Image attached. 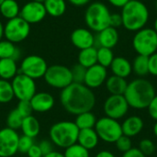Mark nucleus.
I'll return each instance as SVG.
<instances>
[{
    "label": "nucleus",
    "mask_w": 157,
    "mask_h": 157,
    "mask_svg": "<svg viewBox=\"0 0 157 157\" xmlns=\"http://www.w3.org/2000/svg\"><path fill=\"white\" fill-rule=\"evenodd\" d=\"M60 102L66 112L76 116L92 111L96 105V96L86 85L72 83L61 91Z\"/></svg>",
    "instance_id": "nucleus-1"
},
{
    "label": "nucleus",
    "mask_w": 157,
    "mask_h": 157,
    "mask_svg": "<svg viewBox=\"0 0 157 157\" xmlns=\"http://www.w3.org/2000/svg\"><path fill=\"white\" fill-rule=\"evenodd\" d=\"M155 95L154 85L147 79L139 77L128 83L123 96L130 108L134 109H144L148 108Z\"/></svg>",
    "instance_id": "nucleus-2"
},
{
    "label": "nucleus",
    "mask_w": 157,
    "mask_h": 157,
    "mask_svg": "<svg viewBox=\"0 0 157 157\" xmlns=\"http://www.w3.org/2000/svg\"><path fill=\"white\" fill-rule=\"evenodd\" d=\"M122 26L129 31H138L145 28L149 20V9L141 0H130L121 8Z\"/></svg>",
    "instance_id": "nucleus-3"
},
{
    "label": "nucleus",
    "mask_w": 157,
    "mask_h": 157,
    "mask_svg": "<svg viewBox=\"0 0 157 157\" xmlns=\"http://www.w3.org/2000/svg\"><path fill=\"white\" fill-rule=\"evenodd\" d=\"M79 131L75 121H60L51 126L49 136L54 146L66 149L77 143Z\"/></svg>",
    "instance_id": "nucleus-4"
},
{
    "label": "nucleus",
    "mask_w": 157,
    "mask_h": 157,
    "mask_svg": "<svg viewBox=\"0 0 157 157\" xmlns=\"http://www.w3.org/2000/svg\"><path fill=\"white\" fill-rule=\"evenodd\" d=\"M110 12L108 6L101 2L90 4L85 13V21L91 31L99 32L109 27Z\"/></svg>",
    "instance_id": "nucleus-5"
},
{
    "label": "nucleus",
    "mask_w": 157,
    "mask_h": 157,
    "mask_svg": "<svg viewBox=\"0 0 157 157\" xmlns=\"http://www.w3.org/2000/svg\"><path fill=\"white\" fill-rule=\"evenodd\" d=\"M132 47L138 55L149 57L157 52V32L151 28H144L135 32Z\"/></svg>",
    "instance_id": "nucleus-6"
},
{
    "label": "nucleus",
    "mask_w": 157,
    "mask_h": 157,
    "mask_svg": "<svg viewBox=\"0 0 157 157\" xmlns=\"http://www.w3.org/2000/svg\"><path fill=\"white\" fill-rule=\"evenodd\" d=\"M43 77L46 84L55 89L63 90L73 83L71 69L63 64L48 66Z\"/></svg>",
    "instance_id": "nucleus-7"
},
{
    "label": "nucleus",
    "mask_w": 157,
    "mask_h": 157,
    "mask_svg": "<svg viewBox=\"0 0 157 157\" xmlns=\"http://www.w3.org/2000/svg\"><path fill=\"white\" fill-rule=\"evenodd\" d=\"M94 129L98 133L99 140L108 144H115L116 141L123 135L121 124L119 121L107 116L98 119Z\"/></svg>",
    "instance_id": "nucleus-8"
},
{
    "label": "nucleus",
    "mask_w": 157,
    "mask_h": 157,
    "mask_svg": "<svg viewBox=\"0 0 157 157\" xmlns=\"http://www.w3.org/2000/svg\"><path fill=\"white\" fill-rule=\"evenodd\" d=\"M30 33V25L21 17L9 19L4 25V37L6 40L18 43L25 40Z\"/></svg>",
    "instance_id": "nucleus-9"
},
{
    "label": "nucleus",
    "mask_w": 157,
    "mask_h": 157,
    "mask_svg": "<svg viewBox=\"0 0 157 157\" xmlns=\"http://www.w3.org/2000/svg\"><path fill=\"white\" fill-rule=\"evenodd\" d=\"M11 85L14 92V97L18 100H30L37 93V85L35 80L18 73L12 80Z\"/></svg>",
    "instance_id": "nucleus-10"
},
{
    "label": "nucleus",
    "mask_w": 157,
    "mask_h": 157,
    "mask_svg": "<svg viewBox=\"0 0 157 157\" xmlns=\"http://www.w3.org/2000/svg\"><path fill=\"white\" fill-rule=\"evenodd\" d=\"M48 69L47 62L39 55H29L25 57L19 66V73L36 80L42 78Z\"/></svg>",
    "instance_id": "nucleus-11"
},
{
    "label": "nucleus",
    "mask_w": 157,
    "mask_h": 157,
    "mask_svg": "<svg viewBox=\"0 0 157 157\" xmlns=\"http://www.w3.org/2000/svg\"><path fill=\"white\" fill-rule=\"evenodd\" d=\"M129 109L130 106L123 95H110L106 98L103 105L105 115L117 121L124 118Z\"/></svg>",
    "instance_id": "nucleus-12"
},
{
    "label": "nucleus",
    "mask_w": 157,
    "mask_h": 157,
    "mask_svg": "<svg viewBox=\"0 0 157 157\" xmlns=\"http://www.w3.org/2000/svg\"><path fill=\"white\" fill-rule=\"evenodd\" d=\"M19 135L7 127L0 129V157H12L17 153Z\"/></svg>",
    "instance_id": "nucleus-13"
},
{
    "label": "nucleus",
    "mask_w": 157,
    "mask_h": 157,
    "mask_svg": "<svg viewBox=\"0 0 157 157\" xmlns=\"http://www.w3.org/2000/svg\"><path fill=\"white\" fill-rule=\"evenodd\" d=\"M47 16L46 9L43 3L29 1L26 3L20 9L19 17H21L29 25L36 24L42 21Z\"/></svg>",
    "instance_id": "nucleus-14"
},
{
    "label": "nucleus",
    "mask_w": 157,
    "mask_h": 157,
    "mask_svg": "<svg viewBox=\"0 0 157 157\" xmlns=\"http://www.w3.org/2000/svg\"><path fill=\"white\" fill-rule=\"evenodd\" d=\"M108 78L107 68L97 63L86 69L84 85H86L90 89L98 88L103 84H105Z\"/></svg>",
    "instance_id": "nucleus-15"
},
{
    "label": "nucleus",
    "mask_w": 157,
    "mask_h": 157,
    "mask_svg": "<svg viewBox=\"0 0 157 157\" xmlns=\"http://www.w3.org/2000/svg\"><path fill=\"white\" fill-rule=\"evenodd\" d=\"M71 42L77 49L84 50L95 46L96 37L90 29L85 28H78L72 32Z\"/></svg>",
    "instance_id": "nucleus-16"
},
{
    "label": "nucleus",
    "mask_w": 157,
    "mask_h": 157,
    "mask_svg": "<svg viewBox=\"0 0 157 157\" xmlns=\"http://www.w3.org/2000/svg\"><path fill=\"white\" fill-rule=\"evenodd\" d=\"M33 111L44 113L50 111L55 104L54 97L48 92H37L29 100Z\"/></svg>",
    "instance_id": "nucleus-17"
},
{
    "label": "nucleus",
    "mask_w": 157,
    "mask_h": 157,
    "mask_svg": "<svg viewBox=\"0 0 157 157\" xmlns=\"http://www.w3.org/2000/svg\"><path fill=\"white\" fill-rule=\"evenodd\" d=\"M119 42V32L113 27H108L103 30L98 32L96 36V43L98 47H105L112 49Z\"/></svg>",
    "instance_id": "nucleus-18"
},
{
    "label": "nucleus",
    "mask_w": 157,
    "mask_h": 157,
    "mask_svg": "<svg viewBox=\"0 0 157 157\" xmlns=\"http://www.w3.org/2000/svg\"><path fill=\"white\" fill-rule=\"evenodd\" d=\"M144 127V120L140 116L132 115L125 119L121 124L122 133L130 138L137 136Z\"/></svg>",
    "instance_id": "nucleus-19"
},
{
    "label": "nucleus",
    "mask_w": 157,
    "mask_h": 157,
    "mask_svg": "<svg viewBox=\"0 0 157 157\" xmlns=\"http://www.w3.org/2000/svg\"><path fill=\"white\" fill-rule=\"evenodd\" d=\"M110 70L113 75L120 76L122 78H127L132 73V63L125 57L118 56L115 57L110 64Z\"/></svg>",
    "instance_id": "nucleus-20"
},
{
    "label": "nucleus",
    "mask_w": 157,
    "mask_h": 157,
    "mask_svg": "<svg viewBox=\"0 0 157 157\" xmlns=\"http://www.w3.org/2000/svg\"><path fill=\"white\" fill-rule=\"evenodd\" d=\"M98 143L99 138L95 129H85L79 131L77 144H79L88 151L95 149L98 145Z\"/></svg>",
    "instance_id": "nucleus-21"
},
{
    "label": "nucleus",
    "mask_w": 157,
    "mask_h": 157,
    "mask_svg": "<svg viewBox=\"0 0 157 157\" xmlns=\"http://www.w3.org/2000/svg\"><path fill=\"white\" fill-rule=\"evenodd\" d=\"M19 73L17 61L9 58L0 59V79L12 80Z\"/></svg>",
    "instance_id": "nucleus-22"
},
{
    "label": "nucleus",
    "mask_w": 157,
    "mask_h": 157,
    "mask_svg": "<svg viewBox=\"0 0 157 157\" xmlns=\"http://www.w3.org/2000/svg\"><path fill=\"white\" fill-rule=\"evenodd\" d=\"M105 85L107 90L110 93V95H124L128 86V82L125 78L112 75L111 76L107 78Z\"/></svg>",
    "instance_id": "nucleus-23"
},
{
    "label": "nucleus",
    "mask_w": 157,
    "mask_h": 157,
    "mask_svg": "<svg viewBox=\"0 0 157 157\" xmlns=\"http://www.w3.org/2000/svg\"><path fill=\"white\" fill-rule=\"evenodd\" d=\"M20 130L23 135L34 139L39 135L40 132V125L39 121L33 115H30L23 119Z\"/></svg>",
    "instance_id": "nucleus-24"
},
{
    "label": "nucleus",
    "mask_w": 157,
    "mask_h": 157,
    "mask_svg": "<svg viewBox=\"0 0 157 157\" xmlns=\"http://www.w3.org/2000/svg\"><path fill=\"white\" fill-rule=\"evenodd\" d=\"M78 63L85 68H89L98 63V48L95 46L80 50L78 53Z\"/></svg>",
    "instance_id": "nucleus-25"
},
{
    "label": "nucleus",
    "mask_w": 157,
    "mask_h": 157,
    "mask_svg": "<svg viewBox=\"0 0 157 157\" xmlns=\"http://www.w3.org/2000/svg\"><path fill=\"white\" fill-rule=\"evenodd\" d=\"M47 15L58 17L63 16L66 11L65 0H45L43 2Z\"/></svg>",
    "instance_id": "nucleus-26"
},
{
    "label": "nucleus",
    "mask_w": 157,
    "mask_h": 157,
    "mask_svg": "<svg viewBox=\"0 0 157 157\" xmlns=\"http://www.w3.org/2000/svg\"><path fill=\"white\" fill-rule=\"evenodd\" d=\"M13 59L17 61L20 58V50L15 43L9 40H0V59Z\"/></svg>",
    "instance_id": "nucleus-27"
},
{
    "label": "nucleus",
    "mask_w": 157,
    "mask_h": 157,
    "mask_svg": "<svg viewBox=\"0 0 157 157\" xmlns=\"http://www.w3.org/2000/svg\"><path fill=\"white\" fill-rule=\"evenodd\" d=\"M20 7L16 0H4L0 5V14L7 20L19 16Z\"/></svg>",
    "instance_id": "nucleus-28"
},
{
    "label": "nucleus",
    "mask_w": 157,
    "mask_h": 157,
    "mask_svg": "<svg viewBox=\"0 0 157 157\" xmlns=\"http://www.w3.org/2000/svg\"><path fill=\"white\" fill-rule=\"evenodd\" d=\"M97 117L92 111L84 112L81 114L76 115L75 123L79 130L85 129H94L97 123Z\"/></svg>",
    "instance_id": "nucleus-29"
},
{
    "label": "nucleus",
    "mask_w": 157,
    "mask_h": 157,
    "mask_svg": "<svg viewBox=\"0 0 157 157\" xmlns=\"http://www.w3.org/2000/svg\"><path fill=\"white\" fill-rule=\"evenodd\" d=\"M132 72L139 77L145 76L149 74L148 70V57L144 55H137L132 63Z\"/></svg>",
    "instance_id": "nucleus-30"
},
{
    "label": "nucleus",
    "mask_w": 157,
    "mask_h": 157,
    "mask_svg": "<svg viewBox=\"0 0 157 157\" xmlns=\"http://www.w3.org/2000/svg\"><path fill=\"white\" fill-rule=\"evenodd\" d=\"M14 92L11 82L0 79V104H6L13 100Z\"/></svg>",
    "instance_id": "nucleus-31"
},
{
    "label": "nucleus",
    "mask_w": 157,
    "mask_h": 157,
    "mask_svg": "<svg viewBox=\"0 0 157 157\" xmlns=\"http://www.w3.org/2000/svg\"><path fill=\"white\" fill-rule=\"evenodd\" d=\"M114 53L111 49L105 48V47H98V63L102 65L105 68L110 66L113 59Z\"/></svg>",
    "instance_id": "nucleus-32"
},
{
    "label": "nucleus",
    "mask_w": 157,
    "mask_h": 157,
    "mask_svg": "<svg viewBox=\"0 0 157 157\" xmlns=\"http://www.w3.org/2000/svg\"><path fill=\"white\" fill-rule=\"evenodd\" d=\"M23 119L24 118L18 113V111L16 109H14L6 116V127L12 130L17 131L21 128Z\"/></svg>",
    "instance_id": "nucleus-33"
},
{
    "label": "nucleus",
    "mask_w": 157,
    "mask_h": 157,
    "mask_svg": "<svg viewBox=\"0 0 157 157\" xmlns=\"http://www.w3.org/2000/svg\"><path fill=\"white\" fill-rule=\"evenodd\" d=\"M63 155L64 157H90L89 151L77 143L64 149Z\"/></svg>",
    "instance_id": "nucleus-34"
},
{
    "label": "nucleus",
    "mask_w": 157,
    "mask_h": 157,
    "mask_svg": "<svg viewBox=\"0 0 157 157\" xmlns=\"http://www.w3.org/2000/svg\"><path fill=\"white\" fill-rule=\"evenodd\" d=\"M70 69H71V73H72L73 83L84 84L86 73V68H85L84 66H82L79 63H76Z\"/></svg>",
    "instance_id": "nucleus-35"
},
{
    "label": "nucleus",
    "mask_w": 157,
    "mask_h": 157,
    "mask_svg": "<svg viewBox=\"0 0 157 157\" xmlns=\"http://www.w3.org/2000/svg\"><path fill=\"white\" fill-rule=\"evenodd\" d=\"M139 150L145 156H149V155H152L155 152L156 146H155V144L152 140L143 139L139 144Z\"/></svg>",
    "instance_id": "nucleus-36"
},
{
    "label": "nucleus",
    "mask_w": 157,
    "mask_h": 157,
    "mask_svg": "<svg viewBox=\"0 0 157 157\" xmlns=\"http://www.w3.org/2000/svg\"><path fill=\"white\" fill-rule=\"evenodd\" d=\"M33 144H34L33 138L28 137L26 135L19 136L18 143H17V152L21 154H27Z\"/></svg>",
    "instance_id": "nucleus-37"
},
{
    "label": "nucleus",
    "mask_w": 157,
    "mask_h": 157,
    "mask_svg": "<svg viewBox=\"0 0 157 157\" xmlns=\"http://www.w3.org/2000/svg\"><path fill=\"white\" fill-rule=\"evenodd\" d=\"M116 148L118 149V151L121 152V153H126L129 150H131L132 148V139L128 136L125 135H121L115 143Z\"/></svg>",
    "instance_id": "nucleus-38"
},
{
    "label": "nucleus",
    "mask_w": 157,
    "mask_h": 157,
    "mask_svg": "<svg viewBox=\"0 0 157 157\" xmlns=\"http://www.w3.org/2000/svg\"><path fill=\"white\" fill-rule=\"evenodd\" d=\"M16 109L18 111V113L23 118H26V117H29V116L32 115V112H33V109L31 108L29 100H20V101H18V104H17V107L16 108Z\"/></svg>",
    "instance_id": "nucleus-39"
},
{
    "label": "nucleus",
    "mask_w": 157,
    "mask_h": 157,
    "mask_svg": "<svg viewBox=\"0 0 157 157\" xmlns=\"http://www.w3.org/2000/svg\"><path fill=\"white\" fill-rule=\"evenodd\" d=\"M148 70L150 75L157 76V52L148 57Z\"/></svg>",
    "instance_id": "nucleus-40"
},
{
    "label": "nucleus",
    "mask_w": 157,
    "mask_h": 157,
    "mask_svg": "<svg viewBox=\"0 0 157 157\" xmlns=\"http://www.w3.org/2000/svg\"><path fill=\"white\" fill-rule=\"evenodd\" d=\"M39 146L43 154V155L52 152L54 150V144L52 143L51 140H43L39 144Z\"/></svg>",
    "instance_id": "nucleus-41"
},
{
    "label": "nucleus",
    "mask_w": 157,
    "mask_h": 157,
    "mask_svg": "<svg viewBox=\"0 0 157 157\" xmlns=\"http://www.w3.org/2000/svg\"><path fill=\"white\" fill-rule=\"evenodd\" d=\"M109 26L113 27L115 29L122 26V18L121 15L119 13H114L110 14V18H109Z\"/></svg>",
    "instance_id": "nucleus-42"
},
{
    "label": "nucleus",
    "mask_w": 157,
    "mask_h": 157,
    "mask_svg": "<svg viewBox=\"0 0 157 157\" xmlns=\"http://www.w3.org/2000/svg\"><path fill=\"white\" fill-rule=\"evenodd\" d=\"M147 109H148V113H149L150 117L153 120L157 121V95H155V97L153 98V100L149 104Z\"/></svg>",
    "instance_id": "nucleus-43"
},
{
    "label": "nucleus",
    "mask_w": 157,
    "mask_h": 157,
    "mask_svg": "<svg viewBox=\"0 0 157 157\" xmlns=\"http://www.w3.org/2000/svg\"><path fill=\"white\" fill-rule=\"evenodd\" d=\"M27 155H29V157H43V154H42L39 144H35L30 147V149L29 150Z\"/></svg>",
    "instance_id": "nucleus-44"
},
{
    "label": "nucleus",
    "mask_w": 157,
    "mask_h": 157,
    "mask_svg": "<svg viewBox=\"0 0 157 157\" xmlns=\"http://www.w3.org/2000/svg\"><path fill=\"white\" fill-rule=\"evenodd\" d=\"M122 157H146L140 150L139 148H132L128 152L124 153L122 155Z\"/></svg>",
    "instance_id": "nucleus-45"
},
{
    "label": "nucleus",
    "mask_w": 157,
    "mask_h": 157,
    "mask_svg": "<svg viewBox=\"0 0 157 157\" xmlns=\"http://www.w3.org/2000/svg\"><path fill=\"white\" fill-rule=\"evenodd\" d=\"M108 1H109V3L110 5H112L113 6L122 8L130 0H108Z\"/></svg>",
    "instance_id": "nucleus-46"
},
{
    "label": "nucleus",
    "mask_w": 157,
    "mask_h": 157,
    "mask_svg": "<svg viewBox=\"0 0 157 157\" xmlns=\"http://www.w3.org/2000/svg\"><path fill=\"white\" fill-rule=\"evenodd\" d=\"M68 2L75 6H83L87 5L90 2V0H68Z\"/></svg>",
    "instance_id": "nucleus-47"
},
{
    "label": "nucleus",
    "mask_w": 157,
    "mask_h": 157,
    "mask_svg": "<svg viewBox=\"0 0 157 157\" xmlns=\"http://www.w3.org/2000/svg\"><path fill=\"white\" fill-rule=\"evenodd\" d=\"M95 157H116L115 155L110 152V151H108V150H102L100 152H98L96 156Z\"/></svg>",
    "instance_id": "nucleus-48"
},
{
    "label": "nucleus",
    "mask_w": 157,
    "mask_h": 157,
    "mask_svg": "<svg viewBox=\"0 0 157 157\" xmlns=\"http://www.w3.org/2000/svg\"><path fill=\"white\" fill-rule=\"evenodd\" d=\"M43 157H64V155L61 152H58V151H55L53 150L52 152L43 155Z\"/></svg>",
    "instance_id": "nucleus-49"
},
{
    "label": "nucleus",
    "mask_w": 157,
    "mask_h": 157,
    "mask_svg": "<svg viewBox=\"0 0 157 157\" xmlns=\"http://www.w3.org/2000/svg\"><path fill=\"white\" fill-rule=\"evenodd\" d=\"M3 37H4V25L0 21V40H2Z\"/></svg>",
    "instance_id": "nucleus-50"
},
{
    "label": "nucleus",
    "mask_w": 157,
    "mask_h": 157,
    "mask_svg": "<svg viewBox=\"0 0 157 157\" xmlns=\"http://www.w3.org/2000/svg\"><path fill=\"white\" fill-rule=\"evenodd\" d=\"M153 132H154V134L155 136L157 138V121H155V125H154V128H153Z\"/></svg>",
    "instance_id": "nucleus-51"
},
{
    "label": "nucleus",
    "mask_w": 157,
    "mask_h": 157,
    "mask_svg": "<svg viewBox=\"0 0 157 157\" xmlns=\"http://www.w3.org/2000/svg\"><path fill=\"white\" fill-rule=\"evenodd\" d=\"M154 29L157 32V17L155 18V23H154Z\"/></svg>",
    "instance_id": "nucleus-52"
},
{
    "label": "nucleus",
    "mask_w": 157,
    "mask_h": 157,
    "mask_svg": "<svg viewBox=\"0 0 157 157\" xmlns=\"http://www.w3.org/2000/svg\"><path fill=\"white\" fill-rule=\"evenodd\" d=\"M32 1H35V2H38V3H43L45 0H32Z\"/></svg>",
    "instance_id": "nucleus-53"
},
{
    "label": "nucleus",
    "mask_w": 157,
    "mask_h": 157,
    "mask_svg": "<svg viewBox=\"0 0 157 157\" xmlns=\"http://www.w3.org/2000/svg\"><path fill=\"white\" fill-rule=\"evenodd\" d=\"M3 2H4V0H0V5H1V4H2Z\"/></svg>",
    "instance_id": "nucleus-54"
},
{
    "label": "nucleus",
    "mask_w": 157,
    "mask_h": 157,
    "mask_svg": "<svg viewBox=\"0 0 157 157\" xmlns=\"http://www.w3.org/2000/svg\"><path fill=\"white\" fill-rule=\"evenodd\" d=\"M155 7H156V10H157V0H156V2H155Z\"/></svg>",
    "instance_id": "nucleus-55"
},
{
    "label": "nucleus",
    "mask_w": 157,
    "mask_h": 157,
    "mask_svg": "<svg viewBox=\"0 0 157 157\" xmlns=\"http://www.w3.org/2000/svg\"><path fill=\"white\" fill-rule=\"evenodd\" d=\"M155 146H156V148H157V144H155Z\"/></svg>",
    "instance_id": "nucleus-56"
}]
</instances>
